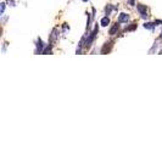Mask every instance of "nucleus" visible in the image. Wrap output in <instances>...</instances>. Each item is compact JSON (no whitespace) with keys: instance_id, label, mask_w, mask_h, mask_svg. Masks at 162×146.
Returning <instances> with one entry per match:
<instances>
[{"instance_id":"1","label":"nucleus","mask_w":162,"mask_h":146,"mask_svg":"<svg viewBox=\"0 0 162 146\" xmlns=\"http://www.w3.org/2000/svg\"><path fill=\"white\" fill-rule=\"evenodd\" d=\"M98 33H99V26L96 23L91 32L85 33L84 36L82 37V40H83V43H84V49H89L93 45V43L95 41V39L98 37Z\"/></svg>"},{"instance_id":"2","label":"nucleus","mask_w":162,"mask_h":146,"mask_svg":"<svg viewBox=\"0 0 162 146\" xmlns=\"http://www.w3.org/2000/svg\"><path fill=\"white\" fill-rule=\"evenodd\" d=\"M137 11L139 12L140 18H143V20H146L147 16H149L147 15V8L144 4H137Z\"/></svg>"},{"instance_id":"3","label":"nucleus","mask_w":162,"mask_h":146,"mask_svg":"<svg viewBox=\"0 0 162 146\" xmlns=\"http://www.w3.org/2000/svg\"><path fill=\"white\" fill-rule=\"evenodd\" d=\"M45 46H46V44H44L43 39L40 38V37H38V39H37V41H36V51H34V54H37V55L43 54Z\"/></svg>"},{"instance_id":"4","label":"nucleus","mask_w":162,"mask_h":146,"mask_svg":"<svg viewBox=\"0 0 162 146\" xmlns=\"http://www.w3.org/2000/svg\"><path fill=\"white\" fill-rule=\"evenodd\" d=\"M113 43H115L113 40H109V41H106V43H104L100 52L101 54H110L111 50H112V48H113Z\"/></svg>"},{"instance_id":"5","label":"nucleus","mask_w":162,"mask_h":146,"mask_svg":"<svg viewBox=\"0 0 162 146\" xmlns=\"http://www.w3.org/2000/svg\"><path fill=\"white\" fill-rule=\"evenodd\" d=\"M59 39V29L57 28H54L49 36V43L50 44H55Z\"/></svg>"},{"instance_id":"6","label":"nucleus","mask_w":162,"mask_h":146,"mask_svg":"<svg viewBox=\"0 0 162 146\" xmlns=\"http://www.w3.org/2000/svg\"><path fill=\"white\" fill-rule=\"evenodd\" d=\"M119 29H121V23L117 21L116 23H113L111 26V28L109 29V34H110V36H116V34L119 32Z\"/></svg>"},{"instance_id":"7","label":"nucleus","mask_w":162,"mask_h":146,"mask_svg":"<svg viewBox=\"0 0 162 146\" xmlns=\"http://www.w3.org/2000/svg\"><path fill=\"white\" fill-rule=\"evenodd\" d=\"M112 11H118V5H113V4H107L105 6V15L110 16Z\"/></svg>"},{"instance_id":"8","label":"nucleus","mask_w":162,"mask_h":146,"mask_svg":"<svg viewBox=\"0 0 162 146\" xmlns=\"http://www.w3.org/2000/svg\"><path fill=\"white\" fill-rule=\"evenodd\" d=\"M129 20H131V17H129V15H128V13L121 12L117 21H118L119 23H128V22H129Z\"/></svg>"},{"instance_id":"9","label":"nucleus","mask_w":162,"mask_h":146,"mask_svg":"<svg viewBox=\"0 0 162 146\" xmlns=\"http://www.w3.org/2000/svg\"><path fill=\"white\" fill-rule=\"evenodd\" d=\"M138 28V24H137V22H133V23H131L129 26H127L126 28H124V32H134Z\"/></svg>"},{"instance_id":"10","label":"nucleus","mask_w":162,"mask_h":146,"mask_svg":"<svg viewBox=\"0 0 162 146\" xmlns=\"http://www.w3.org/2000/svg\"><path fill=\"white\" fill-rule=\"evenodd\" d=\"M143 27H144L145 29H150V31H155V28H156V24H155V22H145Z\"/></svg>"},{"instance_id":"11","label":"nucleus","mask_w":162,"mask_h":146,"mask_svg":"<svg viewBox=\"0 0 162 146\" xmlns=\"http://www.w3.org/2000/svg\"><path fill=\"white\" fill-rule=\"evenodd\" d=\"M100 24L103 26V27H107V26L110 24V17L109 16L103 17V18H101V21H100Z\"/></svg>"},{"instance_id":"12","label":"nucleus","mask_w":162,"mask_h":146,"mask_svg":"<svg viewBox=\"0 0 162 146\" xmlns=\"http://www.w3.org/2000/svg\"><path fill=\"white\" fill-rule=\"evenodd\" d=\"M157 48H159V43H157V41H155V43H154V45H152V48H151L150 50H149V54H154L155 51L157 50Z\"/></svg>"},{"instance_id":"13","label":"nucleus","mask_w":162,"mask_h":146,"mask_svg":"<svg viewBox=\"0 0 162 146\" xmlns=\"http://www.w3.org/2000/svg\"><path fill=\"white\" fill-rule=\"evenodd\" d=\"M127 5H129V6H137V3H135V0H127Z\"/></svg>"},{"instance_id":"14","label":"nucleus","mask_w":162,"mask_h":146,"mask_svg":"<svg viewBox=\"0 0 162 146\" xmlns=\"http://www.w3.org/2000/svg\"><path fill=\"white\" fill-rule=\"evenodd\" d=\"M0 5H1V10H0V13H1V15H4V12H5V8H6V4L3 1Z\"/></svg>"},{"instance_id":"15","label":"nucleus","mask_w":162,"mask_h":146,"mask_svg":"<svg viewBox=\"0 0 162 146\" xmlns=\"http://www.w3.org/2000/svg\"><path fill=\"white\" fill-rule=\"evenodd\" d=\"M62 31H64V32L70 31V26L67 24V23H64V24H62Z\"/></svg>"},{"instance_id":"16","label":"nucleus","mask_w":162,"mask_h":146,"mask_svg":"<svg viewBox=\"0 0 162 146\" xmlns=\"http://www.w3.org/2000/svg\"><path fill=\"white\" fill-rule=\"evenodd\" d=\"M9 4H10V6H15L16 4H15V0H9Z\"/></svg>"},{"instance_id":"17","label":"nucleus","mask_w":162,"mask_h":146,"mask_svg":"<svg viewBox=\"0 0 162 146\" xmlns=\"http://www.w3.org/2000/svg\"><path fill=\"white\" fill-rule=\"evenodd\" d=\"M82 1H83V3H88V1H89V0H82Z\"/></svg>"},{"instance_id":"18","label":"nucleus","mask_w":162,"mask_h":146,"mask_svg":"<svg viewBox=\"0 0 162 146\" xmlns=\"http://www.w3.org/2000/svg\"><path fill=\"white\" fill-rule=\"evenodd\" d=\"M160 39H162V32H161V34H160V37H159Z\"/></svg>"}]
</instances>
